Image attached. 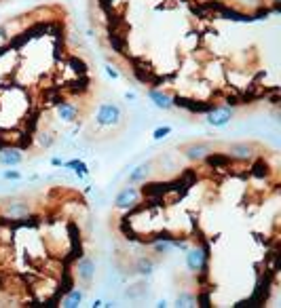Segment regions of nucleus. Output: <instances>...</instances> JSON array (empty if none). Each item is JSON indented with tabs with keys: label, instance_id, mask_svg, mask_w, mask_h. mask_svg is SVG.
<instances>
[{
	"label": "nucleus",
	"instance_id": "obj_19",
	"mask_svg": "<svg viewBox=\"0 0 281 308\" xmlns=\"http://www.w3.org/2000/svg\"><path fill=\"white\" fill-rule=\"evenodd\" d=\"M2 177H4V179H15V182H17V179H21V173L15 171V169H6V171L2 173Z\"/></svg>",
	"mask_w": 281,
	"mask_h": 308
},
{
	"label": "nucleus",
	"instance_id": "obj_14",
	"mask_svg": "<svg viewBox=\"0 0 281 308\" xmlns=\"http://www.w3.org/2000/svg\"><path fill=\"white\" fill-rule=\"evenodd\" d=\"M155 260L152 258H140L136 262V272L138 274H142V277H150L152 272H155Z\"/></svg>",
	"mask_w": 281,
	"mask_h": 308
},
{
	"label": "nucleus",
	"instance_id": "obj_3",
	"mask_svg": "<svg viewBox=\"0 0 281 308\" xmlns=\"http://www.w3.org/2000/svg\"><path fill=\"white\" fill-rule=\"evenodd\" d=\"M138 198H140V192L136 186H131V184H127L123 190L117 194V198H114V207L117 209H131V207H136V203H138Z\"/></svg>",
	"mask_w": 281,
	"mask_h": 308
},
{
	"label": "nucleus",
	"instance_id": "obj_7",
	"mask_svg": "<svg viewBox=\"0 0 281 308\" xmlns=\"http://www.w3.org/2000/svg\"><path fill=\"white\" fill-rule=\"evenodd\" d=\"M150 173H152V163L148 160V163H142V165H138L136 169H131L129 177H127V184H131V186L144 184L146 179L150 177Z\"/></svg>",
	"mask_w": 281,
	"mask_h": 308
},
{
	"label": "nucleus",
	"instance_id": "obj_16",
	"mask_svg": "<svg viewBox=\"0 0 281 308\" xmlns=\"http://www.w3.org/2000/svg\"><path fill=\"white\" fill-rule=\"evenodd\" d=\"M152 251H155L157 255H167L174 251V241L171 239H161L157 243H152Z\"/></svg>",
	"mask_w": 281,
	"mask_h": 308
},
{
	"label": "nucleus",
	"instance_id": "obj_8",
	"mask_svg": "<svg viewBox=\"0 0 281 308\" xmlns=\"http://www.w3.org/2000/svg\"><path fill=\"white\" fill-rule=\"evenodd\" d=\"M76 277H79L82 283H91L95 277V264L91 258H80L79 264H76Z\"/></svg>",
	"mask_w": 281,
	"mask_h": 308
},
{
	"label": "nucleus",
	"instance_id": "obj_11",
	"mask_svg": "<svg viewBox=\"0 0 281 308\" xmlns=\"http://www.w3.org/2000/svg\"><path fill=\"white\" fill-rule=\"evenodd\" d=\"M148 97H150L152 104H155L157 108H161V110H171V108H174V99H171L167 93H163V91L150 89V91H148Z\"/></svg>",
	"mask_w": 281,
	"mask_h": 308
},
{
	"label": "nucleus",
	"instance_id": "obj_18",
	"mask_svg": "<svg viewBox=\"0 0 281 308\" xmlns=\"http://www.w3.org/2000/svg\"><path fill=\"white\" fill-rule=\"evenodd\" d=\"M169 133H171V127H169V125H163V127H157L155 133H152V137H155L157 142H159V139H165V137H167Z\"/></svg>",
	"mask_w": 281,
	"mask_h": 308
},
{
	"label": "nucleus",
	"instance_id": "obj_10",
	"mask_svg": "<svg viewBox=\"0 0 281 308\" xmlns=\"http://www.w3.org/2000/svg\"><path fill=\"white\" fill-rule=\"evenodd\" d=\"M55 114L60 116V120H63V123H74L76 116H79V108L74 104H70V101H57Z\"/></svg>",
	"mask_w": 281,
	"mask_h": 308
},
{
	"label": "nucleus",
	"instance_id": "obj_1",
	"mask_svg": "<svg viewBox=\"0 0 281 308\" xmlns=\"http://www.w3.org/2000/svg\"><path fill=\"white\" fill-rule=\"evenodd\" d=\"M123 120V110L117 104H101L95 112V123L101 127H114Z\"/></svg>",
	"mask_w": 281,
	"mask_h": 308
},
{
	"label": "nucleus",
	"instance_id": "obj_15",
	"mask_svg": "<svg viewBox=\"0 0 281 308\" xmlns=\"http://www.w3.org/2000/svg\"><path fill=\"white\" fill-rule=\"evenodd\" d=\"M61 167H66V169H72L79 179H82V177H85L87 173H89L87 165L82 163V160H79V158H74V160H63V165H61Z\"/></svg>",
	"mask_w": 281,
	"mask_h": 308
},
{
	"label": "nucleus",
	"instance_id": "obj_13",
	"mask_svg": "<svg viewBox=\"0 0 281 308\" xmlns=\"http://www.w3.org/2000/svg\"><path fill=\"white\" fill-rule=\"evenodd\" d=\"M82 300H85V291L82 289H70L66 293V298L61 300V306L63 308H76L82 304Z\"/></svg>",
	"mask_w": 281,
	"mask_h": 308
},
{
	"label": "nucleus",
	"instance_id": "obj_22",
	"mask_svg": "<svg viewBox=\"0 0 281 308\" xmlns=\"http://www.w3.org/2000/svg\"><path fill=\"white\" fill-rule=\"evenodd\" d=\"M125 97H127V99H136V93H129V91H127Z\"/></svg>",
	"mask_w": 281,
	"mask_h": 308
},
{
	"label": "nucleus",
	"instance_id": "obj_6",
	"mask_svg": "<svg viewBox=\"0 0 281 308\" xmlns=\"http://www.w3.org/2000/svg\"><path fill=\"white\" fill-rule=\"evenodd\" d=\"M228 156L235 158V160H250L254 156V146L252 144H245V142H237V144H231L228 146Z\"/></svg>",
	"mask_w": 281,
	"mask_h": 308
},
{
	"label": "nucleus",
	"instance_id": "obj_5",
	"mask_svg": "<svg viewBox=\"0 0 281 308\" xmlns=\"http://www.w3.org/2000/svg\"><path fill=\"white\" fill-rule=\"evenodd\" d=\"M235 110L233 108H216L212 106V110H207V123L212 127H226L233 120Z\"/></svg>",
	"mask_w": 281,
	"mask_h": 308
},
{
	"label": "nucleus",
	"instance_id": "obj_21",
	"mask_svg": "<svg viewBox=\"0 0 281 308\" xmlns=\"http://www.w3.org/2000/svg\"><path fill=\"white\" fill-rule=\"evenodd\" d=\"M106 74L110 76V78H119V72H117V70H114L112 66H106Z\"/></svg>",
	"mask_w": 281,
	"mask_h": 308
},
{
	"label": "nucleus",
	"instance_id": "obj_4",
	"mask_svg": "<svg viewBox=\"0 0 281 308\" xmlns=\"http://www.w3.org/2000/svg\"><path fill=\"white\" fill-rule=\"evenodd\" d=\"M32 213V205L25 201H11L2 205V215L11 217V220H23Z\"/></svg>",
	"mask_w": 281,
	"mask_h": 308
},
{
	"label": "nucleus",
	"instance_id": "obj_12",
	"mask_svg": "<svg viewBox=\"0 0 281 308\" xmlns=\"http://www.w3.org/2000/svg\"><path fill=\"white\" fill-rule=\"evenodd\" d=\"M21 160H23V154L19 152V150H13V148L0 150V165L15 167V165H21Z\"/></svg>",
	"mask_w": 281,
	"mask_h": 308
},
{
	"label": "nucleus",
	"instance_id": "obj_20",
	"mask_svg": "<svg viewBox=\"0 0 281 308\" xmlns=\"http://www.w3.org/2000/svg\"><path fill=\"white\" fill-rule=\"evenodd\" d=\"M40 146H44V148H49L51 144H53V135H51V133H40Z\"/></svg>",
	"mask_w": 281,
	"mask_h": 308
},
{
	"label": "nucleus",
	"instance_id": "obj_23",
	"mask_svg": "<svg viewBox=\"0 0 281 308\" xmlns=\"http://www.w3.org/2000/svg\"><path fill=\"white\" fill-rule=\"evenodd\" d=\"M273 2H279V0H273Z\"/></svg>",
	"mask_w": 281,
	"mask_h": 308
},
{
	"label": "nucleus",
	"instance_id": "obj_9",
	"mask_svg": "<svg viewBox=\"0 0 281 308\" xmlns=\"http://www.w3.org/2000/svg\"><path fill=\"white\" fill-rule=\"evenodd\" d=\"M182 152H184V156H186L188 160H193V163H199V160H203L209 154V146L207 144H203V142H199V144H188V146H184L182 148Z\"/></svg>",
	"mask_w": 281,
	"mask_h": 308
},
{
	"label": "nucleus",
	"instance_id": "obj_17",
	"mask_svg": "<svg viewBox=\"0 0 281 308\" xmlns=\"http://www.w3.org/2000/svg\"><path fill=\"white\" fill-rule=\"evenodd\" d=\"M197 302H199V300H197L193 293H180V296H178V300H176V306H182V308H186V306H197Z\"/></svg>",
	"mask_w": 281,
	"mask_h": 308
},
{
	"label": "nucleus",
	"instance_id": "obj_2",
	"mask_svg": "<svg viewBox=\"0 0 281 308\" xmlns=\"http://www.w3.org/2000/svg\"><path fill=\"white\" fill-rule=\"evenodd\" d=\"M207 247H188L186 249V268H188V272H201L203 268L207 266Z\"/></svg>",
	"mask_w": 281,
	"mask_h": 308
}]
</instances>
